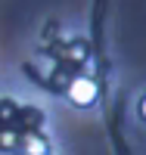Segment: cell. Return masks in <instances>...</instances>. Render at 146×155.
I'll return each instance as SVG.
<instances>
[{
	"label": "cell",
	"instance_id": "6da1fadb",
	"mask_svg": "<svg viewBox=\"0 0 146 155\" xmlns=\"http://www.w3.org/2000/svg\"><path fill=\"white\" fill-rule=\"evenodd\" d=\"M65 96H69V102L75 109H93L97 102H100V87L93 78H87V74H78L69 81V87H65Z\"/></svg>",
	"mask_w": 146,
	"mask_h": 155
},
{
	"label": "cell",
	"instance_id": "7a4b0ae2",
	"mask_svg": "<svg viewBox=\"0 0 146 155\" xmlns=\"http://www.w3.org/2000/svg\"><path fill=\"white\" fill-rule=\"evenodd\" d=\"M22 152L25 155H44V152H50L47 149V140L41 137V134H28L22 140Z\"/></svg>",
	"mask_w": 146,
	"mask_h": 155
},
{
	"label": "cell",
	"instance_id": "3957f363",
	"mask_svg": "<svg viewBox=\"0 0 146 155\" xmlns=\"http://www.w3.org/2000/svg\"><path fill=\"white\" fill-rule=\"evenodd\" d=\"M137 115H140V121L146 124V93L140 96V102H137Z\"/></svg>",
	"mask_w": 146,
	"mask_h": 155
},
{
	"label": "cell",
	"instance_id": "277c9868",
	"mask_svg": "<svg viewBox=\"0 0 146 155\" xmlns=\"http://www.w3.org/2000/svg\"><path fill=\"white\" fill-rule=\"evenodd\" d=\"M44 155H50V152H44Z\"/></svg>",
	"mask_w": 146,
	"mask_h": 155
}]
</instances>
